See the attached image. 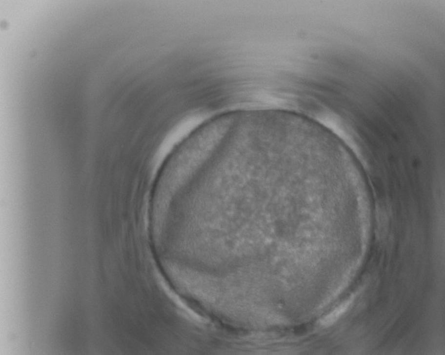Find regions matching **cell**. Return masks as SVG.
Listing matches in <instances>:
<instances>
[{
	"label": "cell",
	"mask_w": 445,
	"mask_h": 355,
	"mask_svg": "<svg viewBox=\"0 0 445 355\" xmlns=\"http://www.w3.org/2000/svg\"><path fill=\"white\" fill-rule=\"evenodd\" d=\"M352 298H350V299L345 301L344 303L340 305L336 310L333 311L331 314H330V315H328L326 317H325V318L322 320V325H324V326H330L332 323L335 322V321H336V320H338V318L346 312V310L349 308V306L352 304Z\"/></svg>",
	"instance_id": "cell-1"
}]
</instances>
